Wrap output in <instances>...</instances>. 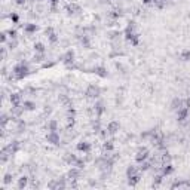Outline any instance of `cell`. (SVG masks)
I'll return each mask as SVG.
<instances>
[{
	"label": "cell",
	"mask_w": 190,
	"mask_h": 190,
	"mask_svg": "<svg viewBox=\"0 0 190 190\" xmlns=\"http://www.w3.org/2000/svg\"><path fill=\"white\" fill-rule=\"evenodd\" d=\"M28 75H30V67L27 64L21 63V64H18V66L13 67V77L16 80H22L24 77H27Z\"/></svg>",
	"instance_id": "1"
},
{
	"label": "cell",
	"mask_w": 190,
	"mask_h": 190,
	"mask_svg": "<svg viewBox=\"0 0 190 190\" xmlns=\"http://www.w3.org/2000/svg\"><path fill=\"white\" fill-rule=\"evenodd\" d=\"M86 95H88L89 98H98V97L101 95V88H100L98 85L91 83V85L88 86V89H86Z\"/></svg>",
	"instance_id": "2"
},
{
	"label": "cell",
	"mask_w": 190,
	"mask_h": 190,
	"mask_svg": "<svg viewBox=\"0 0 190 190\" xmlns=\"http://www.w3.org/2000/svg\"><path fill=\"white\" fill-rule=\"evenodd\" d=\"M147 157H149V149L147 147H140L137 150V154H135V162L141 163V162L147 160Z\"/></svg>",
	"instance_id": "3"
},
{
	"label": "cell",
	"mask_w": 190,
	"mask_h": 190,
	"mask_svg": "<svg viewBox=\"0 0 190 190\" xmlns=\"http://www.w3.org/2000/svg\"><path fill=\"white\" fill-rule=\"evenodd\" d=\"M46 141L49 144H54V146H58L60 144V134L57 131H49L48 135H46Z\"/></svg>",
	"instance_id": "4"
},
{
	"label": "cell",
	"mask_w": 190,
	"mask_h": 190,
	"mask_svg": "<svg viewBox=\"0 0 190 190\" xmlns=\"http://www.w3.org/2000/svg\"><path fill=\"white\" fill-rule=\"evenodd\" d=\"M63 63H64L67 67L73 66V63H75V51L69 49V51L64 54V57H63Z\"/></svg>",
	"instance_id": "5"
},
{
	"label": "cell",
	"mask_w": 190,
	"mask_h": 190,
	"mask_svg": "<svg viewBox=\"0 0 190 190\" xmlns=\"http://www.w3.org/2000/svg\"><path fill=\"white\" fill-rule=\"evenodd\" d=\"M119 129H120V123H119L117 120L109 122V125H107V132H109V134L114 135L116 132H119Z\"/></svg>",
	"instance_id": "6"
},
{
	"label": "cell",
	"mask_w": 190,
	"mask_h": 190,
	"mask_svg": "<svg viewBox=\"0 0 190 190\" xmlns=\"http://www.w3.org/2000/svg\"><path fill=\"white\" fill-rule=\"evenodd\" d=\"M67 13L69 15H73V13H80L82 12V7L77 4V3H70V4H67Z\"/></svg>",
	"instance_id": "7"
},
{
	"label": "cell",
	"mask_w": 190,
	"mask_h": 190,
	"mask_svg": "<svg viewBox=\"0 0 190 190\" xmlns=\"http://www.w3.org/2000/svg\"><path fill=\"white\" fill-rule=\"evenodd\" d=\"M76 149L79 150V152H83L85 154H86V153L91 152V144H89L88 141H80V143H77Z\"/></svg>",
	"instance_id": "8"
},
{
	"label": "cell",
	"mask_w": 190,
	"mask_h": 190,
	"mask_svg": "<svg viewBox=\"0 0 190 190\" xmlns=\"http://www.w3.org/2000/svg\"><path fill=\"white\" fill-rule=\"evenodd\" d=\"M187 116H189V109H187V106H183L180 110H177V117H178V120H186L187 119Z\"/></svg>",
	"instance_id": "9"
},
{
	"label": "cell",
	"mask_w": 190,
	"mask_h": 190,
	"mask_svg": "<svg viewBox=\"0 0 190 190\" xmlns=\"http://www.w3.org/2000/svg\"><path fill=\"white\" fill-rule=\"evenodd\" d=\"M140 181H141V175H140V172H138V174H135V175L128 177V184H129L131 187H135Z\"/></svg>",
	"instance_id": "10"
},
{
	"label": "cell",
	"mask_w": 190,
	"mask_h": 190,
	"mask_svg": "<svg viewBox=\"0 0 190 190\" xmlns=\"http://www.w3.org/2000/svg\"><path fill=\"white\" fill-rule=\"evenodd\" d=\"M37 30H39V25H37V24L28 22V24H25V25H24V31H25L27 34H33V33H36Z\"/></svg>",
	"instance_id": "11"
},
{
	"label": "cell",
	"mask_w": 190,
	"mask_h": 190,
	"mask_svg": "<svg viewBox=\"0 0 190 190\" xmlns=\"http://www.w3.org/2000/svg\"><path fill=\"white\" fill-rule=\"evenodd\" d=\"M183 106H186V103H184L183 100H180V98H174V100H172V103H171V109H172V110H175V112H177V110H180Z\"/></svg>",
	"instance_id": "12"
},
{
	"label": "cell",
	"mask_w": 190,
	"mask_h": 190,
	"mask_svg": "<svg viewBox=\"0 0 190 190\" xmlns=\"http://www.w3.org/2000/svg\"><path fill=\"white\" fill-rule=\"evenodd\" d=\"M36 103L34 101H24L22 103V109H24V112H34L36 110Z\"/></svg>",
	"instance_id": "13"
},
{
	"label": "cell",
	"mask_w": 190,
	"mask_h": 190,
	"mask_svg": "<svg viewBox=\"0 0 190 190\" xmlns=\"http://www.w3.org/2000/svg\"><path fill=\"white\" fill-rule=\"evenodd\" d=\"M94 73L97 75V76L103 77V79H106V77H109V72L103 67V66H100V67H95L94 69Z\"/></svg>",
	"instance_id": "14"
},
{
	"label": "cell",
	"mask_w": 190,
	"mask_h": 190,
	"mask_svg": "<svg viewBox=\"0 0 190 190\" xmlns=\"http://www.w3.org/2000/svg\"><path fill=\"white\" fill-rule=\"evenodd\" d=\"M94 110H95V113H97V116H98V117H101V116H103V113L106 112V109H104V104H103L101 101H97V103H95V106H94Z\"/></svg>",
	"instance_id": "15"
},
{
	"label": "cell",
	"mask_w": 190,
	"mask_h": 190,
	"mask_svg": "<svg viewBox=\"0 0 190 190\" xmlns=\"http://www.w3.org/2000/svg\"><path fill=\"white\" fill-rule=\"evenodd\" d=\"M79 175H80V168L72 166V169L69 171V178H70V180H77Z\"/></svg>",
	"instance_id": "16"
},
{
	"label": "cell",
	"mask_w": 190,
	"mask_h": 190,
	"mask_svg": "<svg viewBox=\"0 0 190 190\" xmlns=\"http://www.w3.org/2000/svg\"><path fill=\"white\" fill-rule=\"evenodd\" d=\"M63 159H64V160H66V162H67L69 165H72V166H73V165L76 163V160H77L76 154H73V153H66Z\"/></svg>",
	"instance_id": "17"
},
{
	"label": "cell",
	"mask_w": 190,
	"mask_h": 190,
	"mask_svg": "<svg viewBox=\"0 0 190 190\" xmlns=\"http://www.w3.org/2000/svg\"><path fill=\"white\" fill-rule=\"evenodd\" d=\"M9 100H10V104L12 106H19L21 104V95L19 94H10Z\"/></svg>",
	"instance_id": "18"
},
{
	"label": "cell",
	"mask_w": 190,
	"mask_h": 190,
	"mask_svg": "<svg viewBox=\"0 0 190 190\" xmlns=\"http://www.w3.org/2000/svg\"><path fill=\"white\" fill-rule=\"evenodd\" d=\"M27 184H28V178L25 177V175H22L21 178H18V189L22 190L24 187H27Z\"/></svg>",
	"instance_id": "19"
},
{
	"label": "cell",
	"mask_w": 190,
	"mask_h": 190,
	"mask_svg": "<svg viewBox=\"0 0 190 190\" xmlns=\"http://www.w3.org/2000/svg\"><path fill=\"white\" fill-rule=\"evenodd\" d=\"M174 169H175V168H174V165H172V163H168V165H165V166H163L162 174H163V175H171V174L174 172Z\"/></svg>",
	"instance_id": "20"
},
{
	"label": "cell",
	"mask_w": 190,
	"mask_h": 190,
	"mask_svg": "<svg viewBox=\"0 0 190 190\" xmlns=\"http://www.w3.org/2000/svg\"><path fill=\"white\" fill-rule=\"evenodd\" d=\"M34 51H36L37 54H45V52H46V46H45L43 43H40V42H36V43H34Z\"/></svg>",
	"instance_id": "21"
},
{
	"label": "cell",
	"mask_w": 190,
	"mask_h": 190,
	"mask_svg": "<svg viewBox=\"0 0 190 190\" xmlns=\"http://www.w3.org/2000/svg\"><path fill=\"white\" fill-rule=\"evenodd\" d=\"M48 131H58V122L55 119H51L48 123Z\"/></svg>",
	"instance_id": "22"
},
{
	"label": "cell",
	"mask_w": 190,
	"mask_h": 190,
	"mask_svg": "<svg viewBox=\"0 0 190 190\" xmlns=\"http://www.w3.org/2000/svg\"><path fill=\"white\" fill-rule=\"evenodd\" d=\"M135 174H138V169H137V166H134V165H129V166L126 168V177H131V175H135Z\"/></svg>",
	"instance_id": "23"
},
{
	"label": "cell",
	"mask_w": 190,
	"mask_h": 190,
	"mask_svg": "<svg viewBox=\"0 0 190 190\" xmlns=\"http://www.w3.org/2000/svg\"><path fill=\"white\" fill-rule=\"evenodd\" d=\"M103 149H104V150H107V152H112V150L114 149L113 141H110V140H106V141H104V144H103Z\"/></svg>",
	"instance_id": "24"
},
{
	"label": "cell",
	"mask_w": 190,
	"mask_h": 190,
	"mask_svg": "<svg viewBox=\"0 0 190 190\" xmlns=\"http://www.w3.org/2000/svg\"><path fill=\"white\" fill-rule=\"evenodd\" d=\"M181 60H183V61H189L190 60V49L181 51Z\"/></svg>",
	"instance_id": "25"
},
{
	"label": "cell",
	"mask_w": 190,
	"mask_h": 190,
	"mask_svg": "<svg viewBox=\"0 0 190 190\" xmlns=\"http://www.w3.org/2000/svg\"><path fill=\"white\" fill-rule=\"evenodd\" d=\"M34 63H43L45 61V54H37L36 52V55H34Z\"/></svg>",
	"instance_id": "26"
},
{
	"label": "cell",
	"mask_w": 190,
	"mask_h": 190,
	"mask_svg": "<svg viewBox=\"0 0 190 190\" xmlns=\"http://www.w3.org/2000/svg\"><path fill=\"white\" fill-rule=\"evenodd\" d=\"M140 165H141V166H140V169H141V171H147V169H150V166H152V165H150V162H147V160L141 162Z\"/></svg>",
	"instance_id": "27"
},
{
	"label": "cell",
	"mask_w": 190,
	"mask_h": 190,
	"mask_svg": "<svg viewBox=\"0 0 190 190\" xmlns=\"http://www.w3.org/2000/svg\"><path fill=\"white\" fill-rule=\"evenodd\" d=\"M12 178H13V175H12V174H6V175L3 177V183L7 186V184H10V183H12Z\"/></svg>",
	"instance_id": "28"
},
{
	"label": "cell",
	"mask_w": 190,
	"mask_h": 190,
	"mask_svg": "<svg viewBox=\"0 0 190 190\" xmlns=\"http://www.w3.org/2000/svg\"><path fill=\"white\" fill-rule=\"evenodd\" d=\"M163 177H165L163 174H162V175H156V177H154V180H153V186H159V184L162 183Z\"/></svg>",
	"instance_id": "29"
},
{
	"label": "cell",
	"mask_w": 190,
	"mask_h": 190,
	"mask_svg": "<svg viewBox=\"0 0 190 190\" xmlns=\"http://www.w3.org/2000/svg\"><path fill=\"white\" fill-rule=\"evenodd\" d=\"M48 40H49L51 43H57V42L60 40V37H58V34H57V33H52L51 36H48Z\"/></svg>",
	"instance_id": "30"
},
{
	"label": "cell",
	"mask_w": 190,
	"mask_h": 190,
	"mask_svg": "<svg viewBox=\"0 0 190 190\" xmlns=\"http://www.w3.org/2000/svg\"><path fill=\"white\" fill-rule=\"evenodd\" d=\"M7 36H9L10 39H16L18 37V31L13 30V28H10V30H7Z\"/></svg>",
	"instance_id": "31"
},
{
	"label": "cell",
	"mask_w": 190,
	"mask_h": 190,
	"mask_svg": "<svg viewBox=\"0 0 190 190\" xmlns=\"http://www.w3.org/2000/svg\"><path fill=\"white\" fill-rule=\"evenodd\" d=\"M73 166H77V168H80V169H82V168H85V160H83V159H79V157H77L76 163H75Z\"/></svg>",
	"instance_id": "32"
},
{
	"label": "cell",
	"mask_w": 190,
	"mask_h": 190,
	"mask_svg": "<svg viewBox=\"0 0 190 190\" xmlns=\"http://www.w3.org/2000/svg\"><path fill=\"white\" fill-rule=\"evenodd\" d=\"M10 21H12L13 24H18V21H19V16H18V13L12 12V13H10Z\"/></svg>",
	"instance_id": "33"
},
{
	"label": "cell",
	"mask_w": 190,
	"mask_h": 190,
	"mask_svg": "<svg viewBox=\"0 0 190 190\" xmlns=\"http://www.w3.org/2000/svg\"><path fill=\"white\" fill-rule=\"evenodd\" d=\"M0 40H1L3 45L7 42V33H6V31H1V33H0Z\"/></svg>",
	"instance_id": "34"
},
{
	"label": "cell",
	"mask_w": 190,
	"mask_h": 190,
	"mask_svg": "<svg viewBox=\"0 0 190 190\" xmlns=\"http://www.w3.org/2000/svg\"><path fill=\"white\" fill-rule=\"evenodd\" d=\"M18 46V42H16V39H12L10 42H9V49H15Z\"/></svg>",
	"instance_id": "35"
},
{
	"label": "cell",
	"mask_w": 190,
	"mask_h": 190,
	"mask_svg": "<svg viewBox=\"0 0 190 190\" xmlns=\"http://www.w3.org/2000/svg\"><path fill=\"white\" fill-rule=\"evenodd\" d=\"M52 33H54V28H52V27H48V28L45 30V34H46V37H48V36H51Z\"/></svg>",
	"instance_id": "36"
},
{
	"label": "cell",
	"mask_w": 190,
	"mask_h": 190,
	"mask_svg": "<svg viewBox=\"0 0 190 190\" xmlns=\"http://www.w3.org/2000/svg\"><path fill=\"white\" fill-rule=\"evenodd\" d=\"M18 129H19V132H21L22 129H25V123H24L22 120H19V123H18Z\"/></svg>",
	"instance_id": "37"
},
{
	"label": "cell",
	"mask_w": 190,
	"mask_h": 190,
	"mask_svg": "<svg viewBox=\"0 0 190 190\" xmlns=\"http://www.w3.org/2000/svg\"><path fill=\"white\" fill-rule=\"evenodd\" d=\"M7 120H9V119H7V116H6V114H3V116H1V125L4 126V125L7 123Z\"/></svg>",
	"instance_id": "38"
},
{
	"label": "cell",
	"mask_w": 190,
	"mask_h": 190,
	"mask_svg": "<svg viewBox=\"0 0 190 190\" xmlns=\"http://www.w3.org/2000/svg\"><path fill=\"white\" fill-rule=\"evenodd\" d=\"M49 1H51V4H52V6H57V4L60 3V0H49Z\"/></svg>",
	"instance_id": "39"
},
{
	"label": "cell",
	"mask_w": 190,
	"mask_h": 190,
	"mask_svg": "<svg viewBox=\"0 0 190 190\" xmlns=\"http://www.w3.org/2000/svg\"><path fill=\"white\" fill-rule=\"evenodd\" d=\"M15 1H16L18 4H24V3H25V0H15Z\"/></svg>",
	"instance_id": "40"
},
{
	"label": "cell",
	"mask_w": 190,
	"mask_h": 190,
	"mask_svg": "<svg viewBox=\"0 0 190 190\" xmlns=\"http://www.w3.org/2000/svg\"><path fill=\"white\" fill-rule=\"evenodd\" d=\"M153 0H143V3H146V4H150Z\"/></svg>",
	"instance_id": "41"
}]
</instances>
